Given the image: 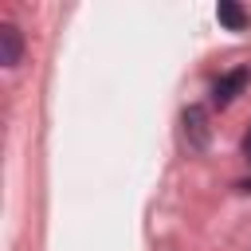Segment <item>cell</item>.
Wrapping results in <instances>:
<instances>
[{"label":"cell","mask_w":251,"mask_h":251,"mask_svg":"<svg viewBox=\"0 0 251 251\" xmlns=\"http://www.w3.org/2000/svg\"><path fill=\"white\" fill-rule=\"evenodd\" d=\"M243 153H247V161H251V133H247V141H243Z\"/></svg>","instance_id":"5"},{"label":"cell","mask_w":251,"mask_h":251,"mask_svg":"<svg viewBox=\"0 0 251 251\" xmlns=\"http://www.w3.org/2000/svg\"><path fill=\"white\" fill-rule=\"evenodd\" d=\"M24 55V35L16 24H0V63L4 67H16Z\"/></svg>","instance_id":"3"},{"label":"cell","mask_w":251,"mask_h":251,"mask_svg":"<svg viewBox=\"0 0 251 251\" xmlns=\"http://www.w3.org/2000/svg\"><path fill=\"white\" fill-rule=\"evenodd\" d=\"M216 20H220L227 31H243V27L251 24V20H247V12H243L235 0H220V4H216Z\"/></svg>","instance_id":"4"},{"label":"cell","mask_w":251,"mask_h":251,"mask_svg":"<svg viewBox=\"0 0 251 251\" xmlns=\"http://www.w3.org/2000/svg\"><path fill=\"white\" fill-rule=\"evenodd\" d=\"M180 122H184V137H188V145L192 149H208V110L204 106H188L184 114H180Z\"/></svg>","instance_id":"1"},{"label":"cell","mask_w":251,"mask_h":251,"mask_svg":"<svg viewBox=\"0 0 251 251\" xmlns=\"http://www.w3.org/2000/svg\"><path fill=\"white\" fill-rule=\"evenodd\" d=\"M239 188H243V192H251V180H239Z\"/></svg>","instance_id":"6"},{"label":"cell","mask_w":251,"mask_h":251,"mask_svg":"<svg viewBox=\"0 0 251 251\" xmlns=\"http://www.w3.org/2000/svg\"><path fill=\"white\" fill-rule=\"evenodd\" d=\"M247 78H251V71H247V67H235V71H227V75L216 82V90H212V102H216V106H227V102H235V94H243Z\"/></svg>","instance_id":"2"}]
</instances>
